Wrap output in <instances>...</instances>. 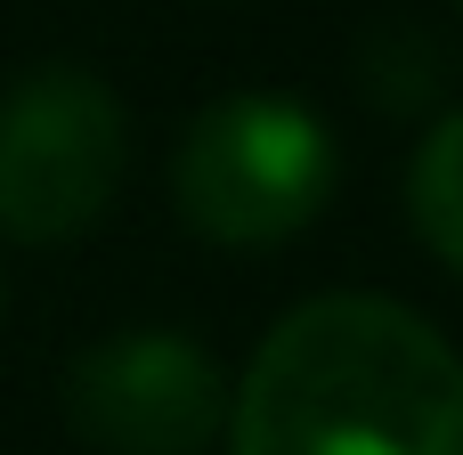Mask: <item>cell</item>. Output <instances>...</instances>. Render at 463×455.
Returning a JSON list of instances; mask_svg holds the SVG:
<instances>
[{
    "label": "cell",
    "instance_id": "cell-1",
    "mask_svg": "<svg viewBox=\"0 0 463 455\" xmlns=\"http://www.w3.org/2000/svg\"><path fill=\"white\" fill-rule=\"evenodd\" d=\"M228 455H463V350L391 293H317L228 391Z\"/></svg>",
    "mask_w": 463,
    "mask_h": 455
},
{
    "label": "cell",
    "instance_id": "cell-2",
    "mask_svg": "<svg viewBox=\"0 0 463 455\" xmlns=\"http://www.w3.org/2000/svg\"><path fill=\"white\" fill-rule=\"evenodd\" d=\"M334 171H342L334 130L309 106L277 90H236V98H212L179 130L171 204L220 252H269V244H293L326 212Z\"/></svg>",
    "mask_w": 463,
    "mask_h": 455
},
{
    "label": "cell",
    "instance_id": "cell-3",
    "mask_svg": "<svg viewBox=\"0 0 463 455\" xmlns=\"http://www.w3.org/2000/svg\"><path fill=\"white\" fill-rule=\"evenodd\" d=\"M130 171V114L90 65H33L0 90V236L73 244L90 236Z\"/></svg>",
    "mask_w": 463,
    "mask_h": 455
},
{
    "label": "cell",
    "instance_id": "cell-4",
    "mask_svg": "<svg viewBox=\"0 0 463 455\" xmlns=\"http://www.w3.org/2000/svg\"><path fill=\"white\" fill-rule=\"evenodd\" d=\"M57 407L90 455H203L228 431V374L203 342L130 326L73 350Z\"/></svg>",
    "mask_w": 463,
    "mask_h": 455
},
{
    "label": "cell",
    "instance_id": "cell-5",
    "mask_svg": "<svg viewBox=\"0 0 463 455\" xmlns=\"http://www.w3.org/2000/svg\"><path fill=\"white\" fill-rule=\"evenodd\" d=\"M407 220L431 244V261H448L463 277V106H448L423 130V147L407 163Z\"/></svg>",
    "mask_w": 463,
    "mask_h": 455
},
{
    "label": "cell",
    "instance_id": "cell-6",
    "mask_svg": "<svg viewBox=\"0 0 463 455\" xmlns=\"http://www.w3.org/2000/svg\"><path fill=\"white\" fill-rule=\"evenodd\" d=\"M358 81L374 90V106L415 114V106H431V98L448 90V49H439L431 33H415V24H383V33L358 49Z\"/></svg>",
    "mask_w": 463,
    "mask_h": 455
},
{
    "label": "cell",
    "instance_id": "cell-7",
    "mask_svg": "<svg viewBox=\"0 0 463 455\" xmlns=\"http://www.w3.org/2000/svg\"><path fill=\"white\" fill-rule=\"evenodd\" d=\"M0 309H8V285H0Z\"/></svg>",
    "mask_w": 463,
    "mask_h": 455
},
{
    "label": "cell",
    "instance_id": "cell-8",
    "mask_svg": "<svg viewBox=\"0 0 463 455\" xmlns=\"http://www.w3.org/2000/svg\"><path fill=\"white\" fill-rule=\"evenodd\" d=\"M456 8H463V0H456Z\"/></svg>",
    "mask_w": 463,
    "mask_h": 455
}]
</instances>
